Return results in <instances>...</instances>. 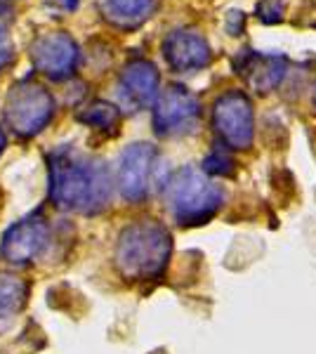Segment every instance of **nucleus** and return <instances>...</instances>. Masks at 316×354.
I'll list each match as a JSON object with an SVG mask.
<instances>
[{
    "instance_id": "nucleus-1",
    "label": "nucleus",
    "mask_w": 316,
    "mask_h": 354,
    "mask_svg": "<svg viewBox=\"0 0 316 354\" xmlns=\"http://www.w3.org/2000/svg\"><path fill=\"white\" fill-rule=\"evenodd\" d=\"M50 201L62 210L97 215L111 201V173L97 156L59 147L48 156Z\"/></svg>"
},
{
    "instance_id": "nucleus-2",
    "label": "nucleus",
    "mask_w": 316,
    "mask_h": 354,
    "mask_svg": "<svg viewBox=\"0 0 316 354\" xmlns=\"http://www.w3.org/2000/svg\"><path fill=\"white\" fill-rule=\"evenodd\" d=\"M172 255V236L160 222H132L118 234L113 260L120 277L130 281L158 279Z\"/></svg>"
},
{
    "instance_id": "nucleus-3",
    "label": "nucleus",
    "mask_w": 316,
    "mask_h": 354,
    "mask_svg": "<svg viewBox=\"0 0 316 354\" xmlns=\"http://www.w3.org/2000/svg\"><path fill=\"white\" fill-rule=\"evenodd\" d=\"M163 196L172 220L185 227L205 225L224 205V189L196 165H185L172 173L165 180Z\"/></svg>"
},
{
    "instance_id": "nucleus-4",
    "label": "nucleus",
    "mask_w": 316,
    "mask_h": 354,
    "mask_svg": "<svg viewBox=\"0 0 316 354\" xmlns=\"http://www.w3.org/2000/svg\"><path fill=\"white\" fill-rule=\"evenodd\" d=\"M5 121L19 137H36L55 116L53 95L31 78L15 83L5 95Z\"/></svg>"
},
{
    "instance_id": "nucleus-5",
    "label": "nucleus",
    "mask_w": 316,
    "mask_h": 354,
    "mask_svg": "<svg viewBox=\"0 0 316 354\" xmlns=\"http://www.w3.org/2000/svg\"><path fill=\"white\" fill-rule=\"evenodd\" d=\"M212 128L229 149H250L255 137L252 102L243 90H227L212 104Z\"/></svg>"
},
{
    "instance_id": "nucleus-6",
    "label": "nucleus",
    "mask_w": 316,
    "mask_h": 354,
    "mask_svg": "<svg viewBox=\"0 0 316 354\" xmlns=\"http://www.w3.org/2000/svg\"><path fill=\"white\" fill-rule=\"evenodd\" d=\"M201 123V102L189 88L172 83L154 104V130L158 137L192 135Z\"/></svg>"
},
{
    "instance_id": "nucleus-7",
    "label": "nucleus",
    "mask_w": 316,
    "mask_h": 354,
    "mask_svg": "<svg viewBox=\"0 0 316 354\" xmlns=\"http://www.w3.org/2000/svg\"><path fill=\"white\" fill-rule=\"evenodd\" d=\"M158 161V149L149 142H135V145L125 147L116 170V185L123 198L132 203L145 201L154 189V182H156Z\"/></svg>"
},
{
    "instance_id": "nucleus-8",
    "label": "nucleus",
    "mask_w": 316,
    "mask_h": 354,
    "mask_svg": "<svg viewBox=\"0 0 316 354\" xmlns=\"http://www.w3.org/2000/svg\"><path fill=\"white\" fill-rule=\"evenodd\" d=\"M80 59L78 43L66 31L40 33L31 43V62L50 81H68L76 73Z\"/></svg>"
},
{
    "instance_id": "nucleus-9",
    "label": "nucleus",
    "mask_w": 316,
    "mask_h": 354,
    "mask_svg": "<svg viewBox=\"0 0 316 354\" xmlns=\"http://www.w3.org/2000/svg\"><path fill=\"white\" fill-rule=\"evenodd\" d=\"M160 73L158 68L147 59H135L123 66L118 76L116 95L118 106L128 111H145L156 104L158 100Z\"/></svg>"
},
{
    "instance_id": "nucleus-10",
    "label": "nucleus",
    "mask_w": 316,
    "mask_h": 354,
    "mask_svg": "<svg viewBox=\"0 0 316 354\" xmlns=\"http://www.w3.org/2000/svg\"><path fill=\"white\" fill-rule=\"evenodd\" d=\"M50 236V225L43 215L31 213L28 218L15 222L3 236V245L0 253L10 265H28L43 253V248L48 245Z\"/></svg>"
},
{
    "instance_id": "nucleus-11",
    "label": "nucleus",
    "mask_w": 316,
    "mask_h": 354,
    "mask_svg": "<svg viewBox=\"0 0 316 354\" xmlns=\"http://www.w3.org/2000/svg\"><path fill=\"white\" fill-rule=\"evenodd\" d=\"M163 57L168 66L177 73H194L212 62V50L198 28H175L163 41Z\"/></svg>"
},
{
    "instance_id": "nucleus-12",
    "label": "nucleus",
    "mask_w": 316,
    "mask_h": 354,
    "mask_svg": "<svg viewBox=\"0 0 316 354\" xmlns=\"http://www.w3.org/2000/svg\"><path fill=\"white\" fill-rule=\"evenodd\" d=\"M234 64L239 76L260 95L277 90L288 73V59L284 55H264L248 48L241 50Z\"/></svg>"
},
{
    "instance_id": "nucleus-13",
    "label": "nucleus",
    "mask_w": 316,
    "mask_h": 354,
    "mask_svg": "<svg viewBox=\"0 0 316 354\" xmlns=\"http://www.w3.org/2000/svg\"><path fill=\"white\" fill-rule=\"evenodd\" d=\"M158 10V0H97V12L109 26L135 31Z\"/></svg>"
},
{
    "instance_id": "nucleus-14",
    "label": "nucleus",
    "mask_w": 316,
    "mask_h": 354,
    "mask_svg": "<svg viewBox=\"0 0 316 354\" xmlns=\"http://www.w3.org/2000/svg\"><path fill=\"white\" fill-rule=\"evenodd\" d=\"M28 283L17 274H0V335L5 333L26 307Z\"/></svg>"
},
{
    "instance_id": "nucleus-15",
    "label": "nucleus",
    "mask_w": 316,
    "mask_h": 354,
    "mask_svg": "<svg viewBox=\"0 0 316 354\" xmlns=\"http://www.w3.org/2000/svg\"><path fill=\"white\" fill-rule=\"evenodd\" d=\"M76 118L83 125H90L93 130H102V133H116V128L120 125V106L111 104V102H90L88 106H83V111L76 113Z\"/></svg>"
},
{
    "instance_id": "nucleus-16",
    "label": "nucleus",
    "mask_w": 316,
    "mask_h": 354,
    "mask_svg": "<svg viewBox=\"0 0 316 354\" xmlns=\"http://www.w3.org/2000/svg\"><path fill=\"white\" fill-rule=\"evenodd\" d=\"M203 173L205 175H212V177H229L234 175V170H236V163H234V158L229 156V153L224 151H212L205 156L203 161Z\"/></svg>"
},
{
    "instance_id": "nucleus-17",
    "label": "nucleus",
    "mask_w": 316,
    "mask_h": 354,
    "mask_svg": "<svg viewBox=\"0 0 316 354\" xmlns=\"http://www.w3.org/2000/svg\"><path fill=\"white\" fill-rule=\"evenodd\" d=\"M255 15L262 24H281L286 15V0H260Z\"/></svg>"
},
{
    "instance_id": "nucleus-18",
    "label": "nucleus",
    "mask_w": 316,
    "mask_h": 354,
    "mask_svg": "<svg viewBox=\"0 0 316 354\" xmlns=\"http://www.w3.org/2000/svg\"><path fill=\"white\" fill-rule=\"evenodd\" d=\"M12 38H10L8 31V21H0V71L12 62Z\"/></svg>"
},
{
    "instance_id": "nucleus-19",
    "label": "nucleus",
    "mask_w": 316,
    "mask_h": 354,
    "mask_svg": "<svg viewBox=\"0 0 316 354\" xmlns=\"http://www.w3.org/2000/svg\"><path fill=\"white\" fill-rule=\"evenodd\" d=\"M227 31L229 36H241V31H243V12L241 10H232L227 15Z\"/></svg>"
},
{
    "instance_id": "nucleus-20",
    "label": "nucleus",
    "mask_w": 316,
    "mask_h": 354,
    "mask_svg": "<svg viewBox=\"0 0 316 354\" xmlns=\"http://www.w3.org/2000/svg\"><path fill=\"white\" fill-rule=\"evenodd\" d=\"M80 0H48V8L57 10V12H76Z\"/></svg>"
},
{
    "instance_id": "nucleus-21",
    "label": "nucleus",
    "mask_w": 316,
    "mask_h": 354,
    "mask_svg": "<svg viewBox=\"0 0 316 354\" xmlns=\"http://www.w3.org/2000/svg\"><path fill=\"white\" fill-rule=\"evenodd\" d=\"M3 149H5V133L0 130V153H3Z\"/></svg>"
},
{
    "instance_id": "nucleus-22",
    "label": "nucleus",
    "mask_w": 316,
    "mask_h": 354,
    "mask_svg": "<svg viewBox=\"0 0 316 354\" xmlns=\"http://www.w3.org/2000/svg\"><path fill=\"white\" fill-rule=\"evenodd\" d=\"M312 104L316 106V83H314V93H312Z\"/></svg>"
}]
</instances>
